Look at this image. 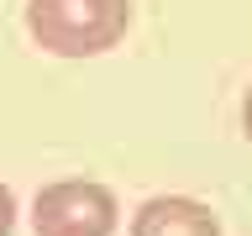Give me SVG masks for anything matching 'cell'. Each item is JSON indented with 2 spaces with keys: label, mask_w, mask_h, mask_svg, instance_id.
Returning <instances> with one entry per match:
<instances>
[{
  "label": "cell",
  "mask_w": 252,
  "mask_h": 236,
  "mask_svg": "<svg viewBox=\"0 0 252 236\" xmlns=\"http://www.w3.org/2000/svg\"><path fill=\"white\" fill-rule=\"evenodd\" d=\"M27 31L42 53L100 58L131 31V0H27Z\"/></svg>",
  "instance_id": "obj_1"
},
{
  "label": "cell",
  "mask_w": 252,
  "mask_h": 236,
  "mask_svg": "<svg viewBox=\"0 0 252 236\" xmlns=\"http://www.w3.org/2000/svg\"><path fill=\"white\" fill-rule=\"evenodd\" d=\"M116 194L94 178H63L47 184L32 205V231L37 236H110L116 231Z\"/></svg>",
  "instance_id": "obj_2"
},
{
  "label": "cell",
  "mask_w": 252,
  "mask_h": 236,
  "mask_svg": "<svg viewBox=\"0 0 252 236\" xmlns=\"http://www.w3.org/2000/svg\"><path fill=\"white\" fill-rule=\"evenodd\" d=\"M131 236H220V220L205 200L189 194H158L137 210Z\"/></svg>",
  "instance_id": "obj_3"
},
{
  "label": "cell",
  "mask_w": 252,
  "mask_h": 236,
  "mask_svg": "<svg viewBox=\"0 0 252 236\" xmlns=\"http://www.w3.org/2000/svg\"><path fill=\"white\" fill-rule=\"evenodd\" d=\"M16 231V194H11V184L0 178V236H11Z\"/></svg>",
  "instance_id": "obj_4"
},
{
  "label": "cell",
  "mask_w": 252,
  "mask_h": 236,
  "mask_svg": "<svg viewBox=\"0 0 252 236\" xmlns=\"http://www.w3.org/2000/svg\"><path fill=\"white\" fill-rule=\"evenodd\" d=\"M242 137H247V142H252V89H247V94H242Z\"/></svg>",
  "instance_id": "obj_5"
}]
</instances>
